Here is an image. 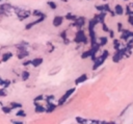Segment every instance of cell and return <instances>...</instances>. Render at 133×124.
I'll return each mask as SVG.
<instances>
[{"label": "cell", "instance_id": "cell-1", "mask_svg": "<svg viewBox=\"0 0 133 124\" xmlns=\"http://www.w3.org/2000/svg\"><path fill=\"white\" fill-rule=\"evenodd\" d=\"M75 90H76V89L75 88H72V89H69V90L65 93V94H63V95L60 97V99H59V100H58V103H57V105H63V104H65V103L68 101V99L69 98H70L72 95H73V94H74V92H75Z\"/></svg>", "mask_w": 133, "mask_h": 124}, {"label": "cell", "instance_id": "cell-2", "mask_svg": "<svg viewBox=\"0 0 133 124\" xmlns=\"http://www.w3.org/2000/svg\"><path fill=\"white\" fill-rule=\"evenodd\" d=\"M86 36H85V33L83 30H79V31H77L76 33V37H75V42L76 43H86Z\"/></svg>", "mask_w": 133, "mask_h": 124}, {"label": "cell", "instance_id": "cell-3", "mask_svg": "<svg viewBox=\"0 0 133 124\" xmlns=\"http://www.w3.org/2000/svg\"><path fill=\"white\" fill-rule=\"evenodd\" d=\"M44 19H45V17H42V18H38L37 20H34V21H32V22H30V23L26 24V26H25V29H30V28H32V26H34V25H37V24H38V23L43 22V21H44Z\"/></svg>", "mask_w": 133, "mask_h": 124}, {"label": "cell", "instance_id": "cell-4", "mask_svg": "<svg viewBox=\"0 0 133 124\" xmlns=\"http://www.w3.org/2000/svg\"><path fill=\"white\" fill-rule=\"evenodd\" d=\"M63 17H61V16H56L55 18L53 19V26L54 27H59L61 24H62V22H63Z\"/></svg>", "mask_w": 133, "mask_h": 124}, {"label": "cell", "instance_id": "cell-5", "mask_svg": "<svg viewBox=\"0 0 133 124\" xmlns=\"http://www.w3.org/2000/svg\"><path fill=\"white\" fill-rule=\"evenodd\" d=\"M105 62V59L104 58H102L101 56L100 57H98L95 62H94V66H93V70H96V69H98L99 67H101L103 64H104Z\"/></svg>", "mask_w": 133, "mask_h": 124}, {"label": "cell", "instance_id": "cell-6", "mask_svg": "<svg viewBox=\"0 0 133 124\" xmlns=\"http://www.w3.org/2000/svg\"><path fill=\"white\" fill-rule=\"evenodd\" d=\"M87 78H88L87 74H82V75H80L79 77H77V78L75 79V85L78 86V85H80V83L85 82V81L87 80Z\"/></svg>", "mask_w": 133, "mask_h": 124}, {"label": "cell", "instance_id": "cell-7", "mask_svg": "<svg viewBox=\"0 0 133 124\" xmlns=\"http://www.w3.org/2000/svg\"><path fill=\"white\" fill-rule=\"evenodd\" d=\"M30 15H31V13L29 11H22V9H21V12L18 14V16H19V19H20V20H24V19L28 18Z\"/></svg>", "mask_w": 133, "mask_h": 124}, {"label": "cell", "instance_id": "cell-8", "mask_svg": "<svg viewBox=\"0 0 133 124\" xmlns=\"http://www.w3.org/2000/svg\"><path fill=\"white\" fill-rule=\"evenodd\" d=\"M42 64H43V58H42V57H36V58L31 59V65H32L34 68L41 66Z\"/></svg>", "mask_w": 133, "mask_h": 124}, {"label": "cell", "instance_id": "cell-9", "mask_svg": "<svg viewBox=\"0 0 133 124\" xmlns=\"http://www.w3.org/2000/svg\"><path fill=\"white\" fill-rule=\"evenodd\" d=\"M56 104H54V102H50V103H47V106L46 108V113H52L56 110Z\"/></svg>", "mask_w": 133, "mask_h": 124}, {"label": "cell", "instance_id": "cell-10", "mask_svg": "<svg viewBox=\"0 0 133 124\" xmlns=\"http://www.w3.org/2000/svg\"><path fill=\"white\" fill-rule=\"evenodd\" d=\"M115 13V15H123L125 12H124V7H123L121 4H116V5L114 6V11H113Z\"/></svg>", "mask_w": 133, "mask_h": 124}, {"label": "cell", "instance_id": "cell-11", "mask_svg": "<svg viewBox=\"0 0 133 124\" xmlns=\"http://www.w3.org/2000/svg\"><path fill=\"white\" fill-rule=\"evenodd\" d=\"M9 106L12 107V110H20V108H22V103L13 101V102L9 103Z\"/></svg>", "mask_w": 133, "mask_h": 124}, {"label": "cell", "instance_id": "cell-12", "mask_svg": "<svg viewBox=\"0 0 133 124\" xmlns=\"http://www.w3.org/2000/svg\"><path fill=\"white\" fill-rule=\"evenodd\" d=\"M13 56V52H9V51H7V52H4L3 54H2V58H1V61L2 62H7L9 58H11Z\"/></svg>", "mask_w": 133, "mask_h": 124}, {"label": "cell", "instance_id": "cell-13", "mask_svg": "<svg viewBox=\"0 0 133 124\" xmlns=\"http://www.w3.org/2000/svg\"><path fill=\"white\" fill-rule=\"evenodd\" d=\"M84 24H85V18L84 17L77 18V20H76V25H78L79 27H82Z\"/></svg>", "mask_w": 133, "mask_h": 124}, {"label": "cell", "instance_id": "cell-14", "mask_svg": "<svg viewBox=\"0 0 133 124\" xmlns=\"http://www.w3.org/2000/svg\"><path fill=\"white\" fill-rule=\"evenodd\" d=\"M29 77H30V73H29V71H26V70H24L21 72V78H22V80H27V79H29Z\"/></svg>", "mask_w": 133, "mask_h": 124}, {"label": "cell", "instance_id": "cell-15", "mask_svg": "<svg viewBox=\"0 0 133 124\" xmlns=\"http://www.w3.org/2000/svg\"><path fill=\"white\" fill-rule=\"evenodd\" d=\"M107 42H108V38L107 37H101L99 39V42H98V44H99V46L101 47V46H105L106 44H107Z\"/></svg>", "mask_w": 133, "mask_h": 124}, {"label": "cell", "instance_id": "cell-16", "mask_svg": "<svg viewBox=\"0 0 133 124\" xmlns=\"http://www.w3.org/2000/svg\"><path fill=\"white\" fill-rule=\"evenodd\" d=\"M76 121L79 123V124H90V120H87V119H84L82 117H76Z\"/></svg>", "mask_w": 133, "mask_h": 124}, {"label": "cell", "instance_id": "cell-17", "mask_svg": "<svg viewBox=\"0 0 133 124\" xmlns=\"http://www.w3.org/2000/svg\"><path fill=\"white\" fill-rule=\"evenodd\" d=\"M92 54H93V50H92V49H90V50H87V51L82 52V54H81V58H82V59H84V58H87V57H91V56H92Z\"/></svg>", "mask_w": 133, "mask_h": 124}, {"label": "cell", "instance_id": "cell-18", "mask_svg": "<svg viewBox=\"0 0 133 124\" xmlns=\"http://www.w3.org/2000/svg\"><path fill=\"white\" fill-rule=\"evenodd\" d=\"M28 54L29 53L26 50H20V51H19V53H18V58L19 59H23L24 57H26Z\"/></svg>", "mask_w": 133, "mask_h": 124}, {"label": "cell", "instance_id": "cell-19", "mask_svg": "<svg viewBox=\"0 0 133 124\" xmlns=\"http://www.w3.org/2000/svg\"><path fill=\"white\" fill-rule=\"evenodd\" d=\"M65 19L70 20V21H76V20H77V17L75 16V15L71 14V13H68L66 16H65Z\"/></svg>", "mask_w": 133, "mask_h": 124}, {"label": "cell", "instance_id": "cell-20", "mask_svg": "<svg viewBox=\"0 0 133 124\" xmlns=\"http://www.w3.org/2000/svg\"><path fill=\"white\" fill-rule=\"evenodd\" d=\"M44 112H46V108L44 107L43 105L38 104V105L36 106V113L37 114H41V113H44Z\"/></svg>", "mask_w": 133, "mask_h": 124}, {"label": "cell", "instance_id": "cell-21", "mask_svg": "<svg viewBox=\"0 0 133 124\" xmlns=\"http://www.w3.org/2000/svg\"><path fill=\"white\" fill-rule=\"evenodd\" d=\"M16 116L17 117H21V118H25L26 117V113L24 110H22V108H20V111H18L16 113Z\"/></svg>", "mask_w": 133, "mask_h": 124}, {"label": "cell", "instance_id": "cell-22", "mask_svg": "<svg viewBox=\"0 0 133 124\" xmlns=\"http://www.w3.org/2000/svg\"><path fill=\"white\" fill-rule=\"evenodd\" d=\"M113 48H114L115 50H119V49L122 48L121 47V43H120L119 40H114V41H113Z\"/></svg>", "mask_w": 133, "mask_h": 124}, {"label": "cell", "instance_id": "cell-23", "mask_svg": "<svg viewBox=\"0 0 133 124\" xmlns=\"http://www.w3.org/2000/svg\"><path fill=\"white\" fill-rule=\"evenodd\" d=\"M44 99L46 100L47 103H50V102H53V101H54L55 97H54L53 95H49V96H45V97H44Z\"/></svg>", "mask_w": 133, "mask_h": 124}, {"label": "cell", "instance_id": "cell-24", "mask_svg": "<svg viewBox=\"0 0 133 124\" xmlns=\"http://www.w3.org/2000/svg\"><path fill=\"white\" fill-rule=\"evenodd\" d=\"M1 110H2V112H3L4 114H11L12 111H13L11 106H2Z\"/></svg>", "mask_w": 133, "mask_h": 124}, {"label": "cell", "instance_id": "cell-25", "mask_svg": "<svg viewBox=\"0 0 133 124\" xmlns=\"http://www.w3.org/2000/svg\"><path fill=\"white\" fill-rule=\"evenodd\" d=\"M9 86H11V80H9V79H4L3 83H2V88L3 89H7Z\"/></svg>", "mask_w": 133, "mask_h": 124}, {"label": "cell", "instance_id": "cell-26", "mask_svg": "<svg viewBox=\"0 0 133 124\" xmlns=\"http://www.w3.org/2000/svg\"><path fill=\"white\" fill-rule=\"evenodd\" d=\"M103 8H104V12L105 13H112V11H111V8H110V6H109V4L108 3H105V4H103Z\"/></svg>", "mask_w": 133, "mask_h": 124}, {"label": "cell", "instance_id": "cell-27", "mask_svg": "<svg viewBox=\"0 0 133 124\" xmlns=\"http://www.w3.org/2000/svg\"><path fill=\"white\" fill-rule=\"evenodd\" d=\"M32 15L33 16H38V18H42V17H45V15H44L42 12H40L38 11V9H36V11H34L33 13H32Z\"/></svg>", "mask_w": 133, "mask_h": 124}, {"label": "cell", "instance_id": "cell-28", "mask_svg": "<svg viewBox=\"0 0 133 124\" xmlns=\"http://www.w3.org/2000/svg\"><path fill=\"white\" fill-rule=\"evenodd\" d=\"M47 4H48V6L50 7L51 9H55V8L57 7L56 3H55V2H53V1H48V2H47Z\"/></svg>", "mask_w": 133, "mask_h": 124}, {"label": "cell", "instance_id": "cell-29", "mask_svg": "<svg viewBox=\"0 0 133 124\" xmlns=\"http://www.w3.org/2000/svg\"><path fill=\"white\" fill-rule=\"evenodd\" d=\"M108 56H109V51H108V50H104V51L102 52V55H101V57H102V58H104L105 61L107 59V57H108Z\"/></svg>", "mask_w": 133, "mask_h": 124}, {"label": "cell", "instance_id": "cell-30", "mask_svg": "<svg viewBox=\"0 0 133 124\" xmlns=\"http://www.w3.org/2000/svg\"><path fill=\"white\" fill-rule=\"evenodd\" d=\"M7 95V92H6V89H0V97H5Z\"/></svg>", "mask_w": 133, "mask_h": 124}, {"label": "cell", "instance_id": "cell-31", "mask_svg": "<svg viewBox=\"0 0 133 124\" xmlns=\"http://www.w3.org/2000/svg\"><path fill=\"white\" fill-rule=\"evenodd\" d=\"M126 14L128 15V16H132V15H133V11L130 8L129 5H127V6H126Z\"/></svg>", "mask_w": 133, "mask_h": 124}, {"label": "cell", "instance_id": "cell-32", "mask_svg": "<svg viewBox=\"0 0 133 124\" xmlns=\"http://www.w3.org/2000/svg\"><path fill=\"white\" fill-rule=\"evenodd\" d=\"M102 29H103V30H104L105 32H109V30H110V29L108 28V26L106 25L105 23H102Z\"/></svg>", "mask_w": 133, "mask_h": 124}, {"label": "cell", "instance_id": "cell-33", "mask_svg": "<svg viewBox=\"0 0 133 124\" xmlns=\"http://www.w3.org/2000/svg\"><path fill=\"white\" fill-rule=\"evenodd\" d=\"M44 95H40V96H38V97H36L34 98V102H38V101H41V100H43L44 99Z\"/></svg>", "mask_w": 133, "mask_h": 124}, {"label": "cell", "instance_id": "cell-34", "mask_svg": "<svg viewBox=\"0 0 133 124\" xmlns=\"http://www.w3.org/2000/svg\"><path fill=\"white\" fill-rule=\"evenodd\" d=\"M117 30H119L120 32H122L123 30H124V28H123V24L122 23H117Z\"/></svg>", "mask_w": 133, "mask_h": 124}, {"label": "cell", "instance_id": "cell-35", "mask_svg": "<svg viewBox=\"0 0 133 124\" xmlns=\"http://www.w3.org/2000/svg\"><path fill=\"white\" fill-rule=\"evenodd\" d=\"M96 8L99 11L100 13H102V12H104V8H103V4L102 5H96Z\"/></svg>", "mask_w": 133, "mask_h": 124}, {"label": "cell", "instance_id": "cell-36", "mask_svg": "<svg viewBox=\"0 0 133 124\" xmlns=\"http://www.w3.org/2000/svg\"><path fill=\"white\" fill-rule=\"evenodd\" d=\"M128 22H129V24H131V25L133 26V15H132V16H128Z\"/></svg>", "mask_w": 133, "mask_h": 124}, {"label": "cell", "instance_id": "cell-37", "mask_svg": "<svg viewBox=\"0 0 133 124\" xmlns=\"http://www.w3.org/2000/svg\"><path fill=\"white\" fill-rule=\"evenodd\" d=\"M59 71H60V67L58 68L56 71H53V70H52V71H50V72H49V75H53V74H56L57 72H59Z\"/></svg>", "mask_w": 133, "mask_h": 124}, {"label": "cell", "instance_id": "cell-38", "mask_svg": "<svg viewBox=\"0 0 133 124\" xmlns=\"http://www.w3.org/2000/svg\"><path fill=\"white\" fill-rule=\"evenodd\" d=\"M6 15H7V13H6V12H4L3 9L0 8V16H6Z\"/></svg>", "mask_w": 133, "mask_h": 124}, {"label": "cell", "instance_id": "cell-39", "mask_svg": "<svg viewBox=\"0 0 133 124\" xmlns=\"http://www.w3.org/2000/svg\"><path fill=\"white\" fill-rule=\"evenodd\" d=\"M11 122H12L13 124H24L22 121H16V120H12Z\"/></svg>", "mask_w": 133, "mask_h": 124}, {"label": "cell", "instance_id": "cell-40", "mask_svg": "<svg viewBox=\"0 0 133 124\" xmlns=\"http://www.w3.org/2000/svg\"><path fill=\"white\" fill-rule=\"evenodd\" d=\"M28 65H31V61H27V62H24L23 63V66H28Z\"/></svg>", "mask_w": 133, "mask_h": 124}, {"label": "cell", "instance_id": "cell-41", "mask_svg": "<svg viewBox=\"0 0 133 124\" xmlns=\"http://www.w3.org/2000/svg\"><path fill=\"white\" fill-rule=\"evenodd\" d=\"M109 34H110V38H114V32H113V30H109Z\"/></svg>", "mask_w": 133, "mask_h": 124}, {"label": "cell", "instance_id": "cell-42", "mask_svg": "<svg viewBox=\"0 0 133 124\" xmlns=\"http://www.w3.org/2000/svg\"><path fill=\"white\" fill-rule=\"evenodd\" d=\"M3 80H4V79L1 77V76H0V86H1L2 87V83H3Z\"/></svg>", "mask_w": 133, "mask_h": 124}, {"label": "cell", "instance_id": "cell-43", "mask_svg": "<svg viewBox=\"0 0 133 124\" xmlns=\"http://www.w3.org/2000/svg\"><path fill=\"white\" fill-rule=\"evenodd\" d=\"M125 1H127V0H125Z\"/></svg>", "mask_w": 133, "mask_h": 124}, {"label": "cell", "instance_id": "cell-44", "mask_svg": "<svg viewBox=\"0 0 133 124\" xmlns=\"http://www.w3.org/2000/svg\"><path fill=\"white\" fill-rule=\"evenodd\" d=\"M0 1H1V0H0Z\"/></svg>", "mask_w": 133, "mask_h": 124}]
</instances>
